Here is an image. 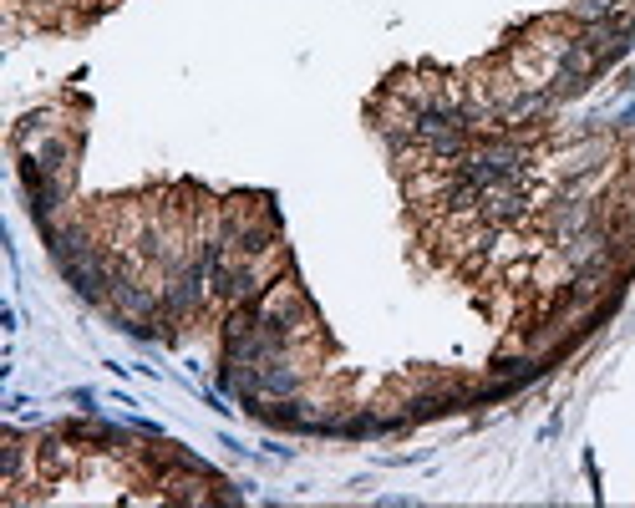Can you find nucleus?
I'll return each instance as SVG.
<instances>
[{
	"label": "nucleus",
	"instance_id": "nucleus-1",
	"mask_svg": "<svg viewBox=\"0 0 635 508\" xmlns=\"http://www.w3.org/2000/svg\"><path fill=\"white\" fill-rule=\"evenodd\" d=\"M564 15L575 20V26H625L630 6L625 0H569Z\"/></svg>",
	"mask_w": 635,
	"mask_h": 508
}]
</instances>
